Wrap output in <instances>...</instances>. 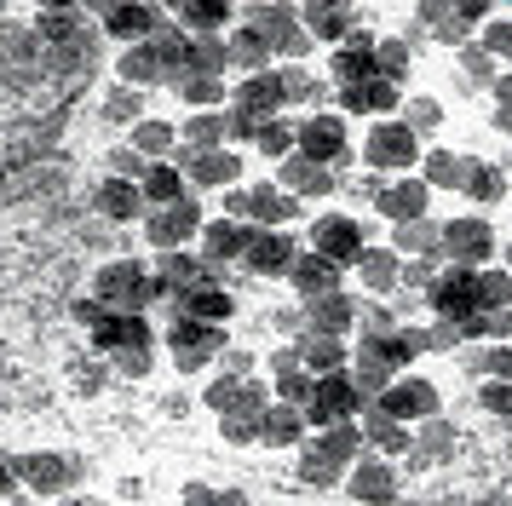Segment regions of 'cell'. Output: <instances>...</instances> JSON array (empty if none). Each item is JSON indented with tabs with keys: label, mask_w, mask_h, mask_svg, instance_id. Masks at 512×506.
Segmentation results:
<instances>
[{
	"label": "cell",
	"mask_w": 512,
	"mask_h": 506,
	"mask_svg": "<svg viewBox=\"0 0 512 506\" xmlns=\"http://www.w3.org/2000/svg\"><path fill=\"white\" fill-rule=\"evenodd\" d=\"M242 391H248V386H236V380H213L208 403H213L219 414H231V409H242Z\"/></svg>",
	"instance_id": "48"
},
{
	"label": "cell",
	"mask_w": 512,
	"mask_h": 506,
	"mask_svg": "<svg viewBox=\"0 0 512 506\" xmlns=\"http://www.w3.org/2000/svg\"><path fill=\"white\" fill-rule=\"evenodd\" d=\"M133 144H139L144 156H162V150H173V127H162V121H144L139 133H133Z\"/></svg>",
	"instance_id": "44"
},
{
	"label": "cell",
	"mask_w": 512,
	"mask_h": 506,
	"mask_svg": "<svg viewBox=\"0 0 512 506\" xmlns=\"http://www.w3.org/2000/svg\"><path fill=\"white\" fill-rule=\"evenodd\" d=\"M311 248H317V259H328V265H346V259H363V225L357 219H346V213H328V219H317L311 225Z\"/></svg>",
	"instance_id": "6"
},
{
	"label": "cell",
	"mask_w": 512,
	"mask_h": 506,
	"mask_svg": "<svg viewBox=\"0 0 512 506\" xmlns=\"http://www.w3.org/2000/svg\"><path fill=\"white\" fill-rule=\"evenodd\" d=\"M300 437V414L294 409H271L265 414V443H294Z\"/></svg>",
	"instance_id": "42"
},
{
	"label": "cell",
	"mask_w": 512,
	"mask_h": 506,
	"mask_svg": "<svg viewBox=\"0 0 512 506\" xmlns=\"http://www.w3.org/2000/svg\"><path fill=\"white\" fill-rule=\"evenodd\" d=\"M484 409L512 414V386H501V380H489V386H484Z\"/></svg>",
	"instance_id": "54"
},
{
	"label": "cell",
	"mask_w": 512,
	"mask_h": 506,
	"mask_svg": "<svg viewBox=\"0 0 512 506\" xmlns=\"http://www.w3.org/2000/svg\"><path fill=\"white\" fill-rule=\"evenodd\" d=\"M150 294H156V282H150L133 259H116V265L98 271V305H110V311H121V317H139L133 305H144Z\"/></svg>",
	"instance_id": "3"
},
{
	"label": "cell",
	"mask_w": 512,
	"mask_h": 506,
	"mask_svg": "<svg viewBox=\"0 0 512 506\" xmlns=\"http://www.w3.org/2000/svg\"><path fill=\"white\" fill-rule=\"evenodd\" d=\"M196 230H202V207L196 202H173V207H162V213H150V242H156V248H179Z\"/></svg>",
	"instance_id": "13"
},
{
	"label": "cell",
	"mask_w": 512,
	"mask_h": 506,
	"mask_svg": "<svg viewBox=\"0 0 512 506\" xmlns=\"http://www.w3.org/2000/svg\"><path fill=\"white\" fill-rule=\"evenodd\" d=\"M294 213H300L294 196H282L271 184H265V190H248V219H254V225H288Z\"/></svg>",
	"instance_id": "21"
},
{
	"label": "cell",
	"mask_w": 512,
	"mask_h": 506,
	"mask_svg": "<svg viewBox=\"0 0 512 506\" xmlns=\"http://www.w3.org/2000/svg\"><path fill=\"white\" fill-rule=\"evenodd\" d=\"M300 156L328 167V161L346 156V121H334V115H311L300 121Z\"/></svg>",
	"instance_id": "8"
},
{
	"label": "cell",
	"mask_w": 512,
	"mask_h": 506,
	"mask_svg": "<svg viewBox=\"0 0 512 506\" xmlns=\"http://www.w3.org/2000/svg\"><path fill=\"white\" fill-rule=\"evenodd\" d=\"M231 133V121H225V115H213V110H202V115H190L185 121V138L190 144H196V156H202V150H219V138Z\"/></svg>",
	"instance_id": "29"
},
{
	"label": "cell",
	"mask_w": 512,
	"mask_h": 506,
	"mask_svg": "<svg viewBox=\"0 0 512 506\" xmlns=\"http://www.w3.org/2000/svg\"><path fill=\"white\" fill-rule=\"evenodd\" d=\"M334 282H340V265H328V259H300L294 265V288L305 299H334Z\"/></svg>",
	"instance_id": "20"
},
{
	"label": "cell",
	"mask_w": 512,
	"mask_h": 506,
	"mask_svg": "<svg viewBox=\"0 0 512 506\" xmlns=\"http://www.w3.org/2000/svg\"><path fill=\"white\" fill-rule=\"evenodd\" d=\"M144 196L162 202V207L185 202V196H179V167H150V173H144Z\"/></svg>",
	"instance_id": "34"
},
{
	"label": "cell",
	"mask_w": 512,
	"mask_h": 506,
	"mask_svg": "<svg viewBox=\"0 0 512 506\" xmlns=\"http://www.w3.org/2000/svg\"><path fill=\"white\" fill-rule=\"evenodd\" d=\"M179 92H185L190 104H213V98H225V81H213V75H185Z\"/></svg>",
	"instance_id": "45"
},
{
	"label": "cell",
	"mask_w": 512,
	"mask_h": 506,
	"mask_svg": "<svg viewBox=\"0 0 512 506\" xmlns=\"http://www.w3.org/2000/svg\"><path fill=\"white\" fill-rule=\"evenodd\" d=\"M6 483H12V472H6V466H0V489H6Z\"/></svg>",
	"instance_id": "61"
},
{
	"label": "cell",
	"mask_w": 512,
	"mask_h": 506,
	"mask_svg": "<svg viewBox=\"0 0 512 506\" xmlns=\"http://www.w3.org/2000/svg\"><path fill=\"white\" fill-rule=\"evenodd\" d=\"M98 213H110V219H133L139 213V184H127V179H110V184H98Z\"/></svg>",
	"instance_id": "27"
},
{
	"label": "cell",
	"mask_w": 512,
	"mask_h": 506,
	"mask_svg": "<svg viewBox=\"0 0 512 506\" xmlns=\"http://www.w3.org/2000/svg\"><path fill=\"white\" fill-rule=\"evenodd\" d=\"M484 368H495V374H501V380L512 386V351H489V357H484Z\"/></svg>",
	"instance_id": "57"
},
{
	"label": "cell",
	"mask_w": 512,
	"mask_h": 506,
	"mask_svg": "<svg viewBox=\"0 0 512 506\" xmlns=\"http://www.w3.org/2000/svg\"><path fill=\"white\" fill-rule=\"evenodd\" d=\"M351 495L369 501V506H386L397 495L392 466H386V460H357V466H351Z\"/></svg>",
	"instance_id": "16"
},
{
	"label": "cell",
	"mask_w": 512,
	"mask_h": 506,
	"mask_svg": "<svg viewBox=\"0 0 512 506\" xmlns=\"http://www.w3.org/2000/svg\"><path fill=\"white\" fill-rule=\"evenodd\" d=\"M208 351H219V328H208V322H190V317L173 322V357H179V368L208 363Z\"/></svg>",
	"instance_id": "15"
},
{
	"label": "cell",
	"mask_w": 512,
	"mask_h": 506,
	"mask_svg": "<svg viewBox=\"0 0 512 506\" xmlns=\"http://www.w3.org/2000/svg\"><path fill=\"white\" fill-rule=\"evenodd\" d=\"M110 115H133V121H139V98H133V92H116V98H110Z\"/></svg>",
	"instance_id": "56"
},
{
	"label": "cell",
	"mask_w": 512,
	"mask_h": 506,
	"mask_svg": "<svg viewBox=\"0 0 512 506\" xmlns=\"http://www.w3.org/2000/svg\"><path fill=\"white\" fill-rule=\"evenodd\" d=\"M242 259H248V271H259V276H282V271H294V242L277 236V230H254Z\"/></svg>",
	"instance_id": "14"
},
{
	"label": "cell",
	"mask_w": 512,
	"mask_h": 506,
	"mask_svg": "<svg viewBox=\"0 0 512 506\" xmlns=\"http://www.w3.org/2000/svg\"><path fill=\"white\" fill-rule=\"evenodd\" d=\"M357 443H363V432H357V426H334V432H323V443H317V455L340 466V460H351V455H357Z\"/></svg>",
	"instance_id": "35"
},
{
	"label": "cell",
	"mask_w": 512,
	"mask_h": 506,
	"mask_svg": "<svg viewBox=\"0 0 512 506\" xmlns=\"http://www.w3.org/2000/svg\"><path fill=\"white\" fill-rule=\"evenodd\" d=\"M472 167H478V161H461V156H449V150H432V156H426V184H449V190H466Z\"/></svg>",
	"instance_id": "26"
},
{
	"label": "cell",
	"mask_w": 512,
	"mask_h": 506,
	"mask_svg": "<svg viewBox=\"0 0 512 506\" xmlns=\"http://www.w3.org/2000/svg\"><path fill=\"white\" fill-rule=\"evenodd\" d=\"M397 248H409V253H432V248H443V236L432 225H426V219H420V225H403L397 230Z\"/></svg>",
	"instance_id": "41"
},
{
	"label": "cell",
	"mask_w": 512,
	"mask_h": 506,
	"mask_svg": "<svg viewBox=\"0 0 512 506\" xmlns=\"http://www.w3.org/2000/svg\"><path fill=\"white\" fill-rule=\"evenodd\" d=\"M512 299V271H478V305L484 311H501Z\"/></svg>",
	"instance_id": "36"
},
{
	"label": "cell",
	"mask_w": 512,
	"mask_h": 506,
	"mask_svg": "<svg viewBox=\"0 0 512 506\" xmlns=\"http://www.w3.org/2000/svg\"><path fill=\"white\" fill-rule=\"evenodd\" d=\"M179 317L219 328V322L231 317V294H219V288H196V294H185V299H179Z\"/></svg>",
	"instance_id": "19"
},
{
	"label": "cell",
	"mask_w": 512,
	"mask_h": 506,
	"mask_svg": "<svg viewBox=\"0 0 512 506\" xmlns=\"http://www.w3.org/2000/svg\"><path fill=\"white\" fill-rule=\"evenodd\" d=\"M369 437L380 443V449H409V432H403V426H397L386 409H374V414H369Z\"/></svg>",
	"instance_id": "38"
},
{
	"label": "cell",
	"mask_w": 512,
	"mask_h": 506,
	"mask_svg": "<svg viewBox=\"0 0 512 506\" xmlns=\"http://www.w3.org/2000/svg\"><path fill=\"white\" fill-rule=\"evenodd\" d=\"M438 104H432V98H409V127H415V133H432V127H438Z\"/></svg>",
	"instance_id": "50"
},
{
	"label": "cell",
	"mask_w": 512,
	"mask_h": 506,
	"mask_svg": "<svg viewBox=\"0 0 512 506\" xmlns=\"http://www.w3.org/2000/svg\"><path fill=\"white\" fill-rule=\"evenodd\" d=\"M294 138H300V133H288L282 121H265V133H259V150H265V156H288V144H294Z\"/></svg>",
	"instance_id": "47"
},
{
	"label": "cell",
	"mask_w": 512,
	"mask_h": 506,
	"mask_svg": "<svg viewBox=\"0 0 512 506\" xmlns=\"http://www.w3.org/2000/svg\"><path fill=\"white\" fill-rule=\"evenodd\" d=\"M328 75L340 81V92L346 87H369V81H386V75H380V46H374L369 29H351V41H340V52L328 58Z\"/></svg>",
	"instance_id": "2"
},
{
	"label": "cell",
	"mask_w": 512,
	"mask_h": 506,
	"mask_svg": "<svg viewBox=\"0 0 512 506\" xmlns=\"http://www.w3.org/2000/svg\"><path fill=\"white\" fill-rule=\"evenodd\" d=\"M300 18L311 23V35H323V41H340V35L351 41V29H357V18H351L346 6H305Z\"/></svg>",
	"instance_id": "25"
},
{
	"label": "cell",
	"mask_w": 512,
	"mask_h": 506,
	"mask_svg": "<svg viewBox=\"0 0 512 506\" xmlns=\"http://www.w3.org/2000/svg\"><path fill=\"white\" fill-rule=\"evenodd\" d=\"M495 104H512V75H501V98Z\"/></svg>",
	"instance_id": "60"
},
{
	"label": "cell",
	"mask_w": 512,
	"mask_h": 506,
	"mask_svg": "<svg viewBox=\"0 0 512 506\" xmlns=\"http://www.w3.org/2000/svg\"><path fill=\"white\" fill-rule=\"evenodd\" d=\"M374 207H380L386 219H397V230H403V225H420V219H426V184H420V179L380 184V190H374Z\"/></svg>",
	"instance_id": "10"
},
{
	"label": "cell",
	"mask_w": 512,
	"mask_h": 506,
	"mask_svg": "<svg viewBox=\"0 0 512 506\" xmlns=\"http://www.w3.org/2000/svg\"><path fill=\"white\" fill-rule=\"evenodd\" d=\"M466 196H478V202H495L501 196V167H472V179H466Z\"/></svg>",
	"instance_id": "43"
},
{
	"label": "cell",
	"mask_w": 512,
	"mask_h": 506,
	"mask_svg": "<svg viewBox=\"0 0 512 506\" xmlns=\"http://www.w3.org/2000/svg\"><path fill=\"white\" fill-rule=\"evenodd\" d=\"M225 18H231L225 6H202V0H196V6H179V23H196V29H208V23H225Z\"/></svg>",
	"instance_id": "51"
},
{
	"label": "cell",
	"mask_w": 512,
	"mask_h": 506,
	"mask_svg": "<svg viewBox=\"0 0 512 506\" xmlns=\"http://www.w3.org/2000/svg\"><path fill=\"white\" fill-rule=\"evenodd\" d=\"M369 167H415V127L409 121H380L369 133Z\"/></svg>",
	"instance_id": "9"
},
{
	"label": "cell",
	"mask_w": 512,
	"mask_h": 506,
	"mask_svg": "<svg viewBox=\"0 0 512 506\" xmlns=\"http://www.w3.org/2000/svg\"><path fill=\"white\" fill-rule=\"evenodd\" d=\"M311 322H317V334H340V328L351 322V299L346 294L317 299V305H311Z\"/></svg>",
	"instance_id": "32"
},
{
	"label": "cell",
	"mask_w": 512,
	"mask_h": 506,
	"mask_svg": "<svg viewBox=\"0 0 512 506\" xmlns=\"http://www.w3.org/2000/svg\"><path fill=\"white\" fill-rule=\"evenodd\" d=\"M489 75V58L484 52H466V81H484Z\"/></svg>",
	"instance_id": "59"
},
{
	"label": "cell",
	"mask_w": 512,
	"mask_h": 506,
	"mask_svg": "<svg viewBox=\"0 0 512 506\" xmlns=\"http://www.w3.org/2000/svg\"><path fill=\"white\" fill-rule=\"evenodd\" d=\"M242 173V161L231 150H202V156H190V179L196 184H231Z\"/></svg>",
	"instance_id": "23"
},
{
	"label": "cell",
	"mask_w": 512,
	"mask_h": 506,
	"mask_svg": "<svg viewBox=\"0 0 512 506\" xmlns=\"http://www.w3.org/2000/svg\"><path fill=\"white\" fill-rule=\"evenodd\" d=\"M277 75H282V92H288L294 104H311V98H317V75H311V69L288 64V69H277Z\"/></svg>",
	"instance_id": "40"
},
{
	"label": "cell",
	"mask_w": 512,
	"mask_h": 506,
	"mask_svg": "<svg viewBox=\"0 0 512 506\" xmlns=\"http://www.w3.org/2000/svg\"><path fill=\"white\" fill-rule=\"evenodd\" d=\"M507 271H512V253H507Z\"/></svg>",
	"instance_id": "62"
},
{
	"label": "cell",
	"mask_w": 512,
	"mask_h": 506,
	"mask_svg": "<svg viewBox=\"0 0 512 506\" xmlns=\"http://www.w3.org/2000/svg\"><path fill=\"white\" fill-rule=\"evenodd\" d=\"M300 478H305V483H334V478H340V466H334V460H323L317 449H311V455L300 460Z\"/></svg>",
	"instance_id": "49"
},
{
	"label": "cell",
	"mask_w": 512,
	"mask_h": 506,
	"mask_svg": "<svg viewBox=\"0 0 512 506\" xmlns=\"http://www.w3.org/2000/svg\"><path fill=\"white\" fill-rule=\"evenodd\" d=\"M271 46H277V41H271V29H259V23H254V29H242V35L231 41V52L242 58V64H254V75H259L265 58H271Z\"/></svg>",
	"instance_id": "31"
},
{
	"label": "cell",
	"mask_w": 512,
	"mask_h": 506,
	"mask_svg": "<svg viewBox=\"0 0 512 506\" xmlns=\"http://www.w3.org/2000/svg\"><path fill=\"white\" fill-rule=\"evenodd\" d=\"M432 311H438L443 322H455V328L478 317V311H484V305H478V271H455V265H449V271L432 282Z\"/></svg>",
	"instance_id": "4"
},
{
	"label": "cell",
	"mask_w": 512,
	"mask_h": 506,
	"mask_svg": "<svg viewBox=\"0 0 512 506\" xmlns=\"http://www.w3.org/2000/svg\"><path fill=\"white\" fill-rule=\"evenodd\" d=\"M282 184L288 190H305V196H323V190H334V173L317 167V161H305V156H288L282 161Z\"/></svg>",
	"instance_id": "22"
},
{
	"label": "cell",
	"mask_w": 512,
	"mask_h": 506,
	"mask_svg": "<svg viewBox=\"0 0 512 506\" xmlns=\"http://www.w3.org/2000/svg\"><path fill=\"white\" fill-rule=\"evenodd\" d=\"M282 104H288V92H282V75H271V69H259V75H248L236 87V110L254 115V121H271Z\"/></svg>",
	"instance_id": "11"
},
{
	"label": "cell",
	"mask_w": 512,
	"mask_h": 506,
	"mask_svg": "<svg viewBox=\"0 0 512 506\" xmlns=\"http://www.w3.org/2000/svg\"><path fill=\"white\" fill-rule=\"evenodd\" d=\"M236 253H248V230L231 225V219H219V225H208V236H202V265H225V259H236Z\"/></svg>",
	"instance_id": "17"
},
{
	"label": "cell",
	"mask_w": 512,
	"mask_h": 506,
	"mask_svg": "<svg viewBox=\"0 0 512 506\" xmlns=\"http://www.w3.org/2000/svg\"><path fill=\"white\" fill-rule=\"evenodd\" d=\"M357 265H363V282H369V288H392L397 282V265H392V253L386 248H369Z\"/></svg>",
	"instance_id": "37"
},
{
	"label": "cell",
	"mask_w": 512,
	"mask_h": 506,
	"mask_svg": "<svg viewBox=\"0 0 512 506\" xmlns=\"http://www.w3.org/2000/svg\"><path fill=\"white\" fill-rule=\"evenodd\" d=\"M254 432H265V420H254V414H225V437H236V443H248Z\"/></svg>",
	"instance_id": "52"
},
{
	"label": "cell",
	"mask_w": 512,
	"mask_h": 506,
	"mask_svg": "<svg viewBox=\"0 0 512 506\" xmlns=\"http://www.w3.org/2000/svg\"><path fill=\"white\" fill-rule=\"evenodd\" d=\"M340 104H346L351 115H357V110H392V104H397V87H392V81H369V87H346V92H340Z\"/></svg>",
	"instance_id": "28"
},
{
	"label": "cell",
	"mask_w": 512,
	"mask_h": 506,
	"mask_svg": "<svg viewBox=\"0 0 512 506\" xmlns=\"http://www.w3.org/2000/svg\"><path fill=\"white\" fill-rule=\"evenodd\" d=\"M18 472H24L35 489H52V483H64V466L52 455H29V460H18Z\"/></svg>",
	"instance_id": "39"
},
{
	"label": "cell",
	"mask_w": 512,
	"mask_h": 506,
	"mask_svg": "<svg viewBox=\"0 0 512 506\" xmlns=\"http://www.w3.org/2000/svg\"><path fill=\"white\" fill-rule=\"evenodd\" d=\"M104 29L127 35V41H150L156 35V6H104Z\"/></svg>",
	"instance_id": "18"
},
{
	"label": "cell",
	"mask_w": 512,
	"mask_h": 506,
	"mask_svg": "<svg viewBox=\"0 0 512 506\" xmlns=\"http://www.w3.org/2000/svg\"><path fill=\"white\" fill-rule=\"evenodd\" d=\"M403 69H409V41H386V46H380V75L397 87V75H403Z\"/></svg>",
	"instance_id": "46"
},
{
	"label": "cell",
	"mask_w": 512,
	"mask_h": 506,
	"mask_svg": "<svg viewBox=\"0 0 512 506\" xmlns=\"http://www.w3.org/2000/svg\"><path fill=\"white\" fill-rule=\"evenodd\" d=\"M386 374H392V363L374 345H363V357H357V391H380L386 397Z\"/></svg>",
	"instance_id": "33"
},
{
	"label": "cell",
	"mask_w": 512,
	"mask_h": 506,
	"mask_svg": "<svg viewBox=\"0 0 512 506\" xmlns=\"http://www.w3.org/2000/svg\"><path fill=\"white\" fill-rule=\"evenodd\" d=\"M294 351H300V363L305 368H317V374H334V368H340V357H346V351H340V340H334V334H305L300 345H294Z\"/></svg>",
	"instance_id": "24"
},
{
	"label": "cell",
	"mask_w": 512,
	"mask_h": 506,
	"mask_svg": "<svg viewBox=\"0 0 512 506\" xmlns=\"http://www.w3.org/2000/svg\"><path fill=\"white\" fill-rule=\"evenodd\" d=\"M225 58H231V46L225 41H190V64H185V75H213L219 81V69H225Z\"/></svg>",
	"instance_id": "30"
},
{
	"label": "cell",
	"mask_w": 512,
	"mask_h": 506,
	"mask_svg": "<svg viewBox=\"0 0 512 506\" xmlns=\"http://www.w3.org/2000/svg\"><path fill=\"white\" fill-rule=\"evenodd\" d=\"M484 46H489V52H495V58H512V23H489Z\"/></svg>",
	"instance_id": "53"
},
{
	"label": "cell",
	"mask_w": 512,
	"mask_h": 506,
	"mask_svg": "<svg viewBox=\"0 0 512 506\" xmlns=\"http://www.w3.org/2000/svg\"><path fill=\"white\" fill-rule=\"evenodd\" d=\"M495 248V236H489L484 219H455V225H443V253L455 259V271H478V259H489Z\"/></svg>",
	"instance_id": "7"
},
{
	"label": "cell",
	"mask_w": 512,
	"mask_h": 506,
	"mask_svg": "<svg viewBox=\"0 0 512 506\" xmlns=\"http://www.w3.org/2000/svg\"><path fill=\"white\" fill-rule=\"evenodd\" d=\"M110 167H116V179H133V173H139V156H127V150H116V156H110Z\"/></svg>",
	"instance_id": "58"
},
{
	"label": "cell",
	"mask_w": 512,
	"mask_h": 506,
	"mask_svg": "<svg viewBox=\"0 0 512 506\" xmlns=\"http://www.w3.org/2000/svg\"><path fill=\"white\" fill-rule=\"evenodd\" d=\"M75 317L93 328L98 351H116L121 368H133V374H144V351H150V328H144V317H121V311H104V305H75Z\"/></svg>",
	"instance_id": "1"
},
{
	"label": "cell",
	"mask_w": 512,
	"mask_h": 506,
	"mask_svg": "<svg viewBox=\"0 0 512 506\" xmlns=\"http://www.w3.org/2000/svg\"><path fill=\"white\" fill-rule=\"evenodd\" d=\"M185 506H242V495H236V489H231V495H208V489H190Z\"/></svg>",
	"instance_id": "55"
},
{
	"label": "cell",
	"mask_w": 512,
	"mask_h": 506,
	"mask_svg": "<svg viewBox=\"0 0 512 506\" xmlns=\"http://www.w3.org/2000/svg\"><path fill=\"white\" fill-rule=\"evenodd\" d=\"M363 409V391H357V380H346V374H328V380H317V397L305 403V414L317 420V426H346L351 414Z\"/></svg>",
	"instance_id": "5"
},
{
	"label": "cell",
	"mask_w": 512,
	"mask_h": 506,
	"mask_svg": "<svg viewBox=\"0 0 512 506\" xmlns=\"http://www.w3.org/2000/svg\"><path fill=\"white\" fill-rule=\"evenodd\" d=\"M380 409L392 414V420H426V414H438V391L426 386V380H392L386 397H380Z\"/></svg>",
	"instance_id": "12"
}]
</instances>
